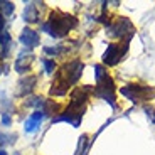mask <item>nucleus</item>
Here are the masks:
<instances>
[{
  "label": "nucleus",
  "mask_w": 155,
  "mask_h": 155,
  "mask_svg": "<svg viewBox=\"0 0 155 155\" xmlns=\"http://www.w3.org/2000/svg\"><path fill=\"white\" fill-rule=\"evenodd\" d=\"M83 71V62L81 61H71L66 62L64 66L61 68L58 74H56V79L52 83V88H51V94H56V96H62V94L68 91L69 84L78 81V78L81 76Z\"/></svg>",
  "instance_id": "nucleus-1"
},
{
  "label": "nucleus",
  "mask_w": 155,
  "mask_h": 155,
  "mask_svg": "<svg viewBox=\"0 0 155 155\" xmlns=\"http://www.w3.org/2000/svg\"><path fill=\"white\" fill-rule=\"evenodd\" d=\"M78 20L73 15H66V14H61V12H52L47 22L42 24V31L47 32L52 37H62L66 35L68 32L73 27H76Z\"/></svg>",
  "instance_id": "nucleus-2"
},
{
  "label": "nucleus",
  "mask_w": 155,
  "mask_h": 155,
  "mask_svg": "<svg viewBox=\"0 0 155 155\" xmlns=\"http://www.w3.org/2000/svg\"><path fill=\"white\" fill-rule=\"evenodd\" d=\"M125 51H127V47L121 49L118 44H111V46H108V51L103 56V61L108 62V64H115V62H118L121 59V56L125 54Z\"/></svg>",
  "instance_id": "nucleus-3"
},
{
  "label": "nucleus",
  "mask_w": 155,
  "mask_h": 155,
  "mask_svg": "<svg viewBox=\"0 0 155 155\" xmlns=\"http://www.w3.org/2000/svg\"><path fill=\"white\" fill-rule=\"evenodd\" d=\"M32 59H34V56H32V52H22V54H19V58L15 59V64H14V68H15L17 73L24 74V73H27V69L31 68L32 64Z\"/></svg>",
  "instance_id": "nucleus-4"
},
{
  "label": "nucleus",
  "mask_w": 155,
  "mask_h": 155,
  "mask_svg": "<svg viewBox=\"0 0 155 155\" xmlns=\"http://www.w3.org/2000/svg\"><path fill=\"white\" fill-rule=\"evenodd\" d=\"M39 34L35 31H32V29L25 27L22 31V34H20V42L24 44V46H27V47H35L39 46Z\"/></svg>",
  "instance_id": "nucleus-5"
},
{
  "label": "nucleus",
  "mask_w": 155,
  "mask_h": 155,
  "mask_svg": "<svg viewBox=\"0 0 155 155\" xmlns=\"http://www.w3.org/2000/svg\"><path fill=\"white\" fill-rule=\"evenodd\" d=\"M35 83H37V78L35 76H27V78H24V79H20L19 89H17L15 96H25V94H29L32 89H34Z\"/></svg>",
  "instance_id": "nucleus-6"
},
{
  "label": "nucleus",
  "mask_w": 155,
  "mask_h": 155,
  "mask_svg": "<svg viewBox=\"0 0 155 155\" xmlns=\"http://www.w3.org/2000/svg\"><path fill=\"white\" fill-rule=\"evenodd\" d=\"M42 120H44V111H35V113H32L27 120H25V123H24V130H25L27 133L35 132Z\"/></svg>",
  "instance_id": "nucleus-7"
},
{
  "label": "nucleus",
  "mask_w": 155,
  "mask_h": 155,
  "mask_svg": "<svg viewBox=\"0 0 155 155\" xmlns=\"http://www.w3.org/2000/svg\"><path fill=\"white\" fill-rule=\"evenodd\" d=\"M24 19H25V22H37L39 20V14H37V4H29L27 7H25V10H24Z\"/></svg>",
  "instance_id": "nucleus-8"
},
{
  "label": "nucleus",
  "mask_w": 155,
  "mask_h": 155,
  "mask_svg": "<svg viewBox=\"0 0 155 155\" xmlns=\"http://www.w3.org/2000/svg\"><path fill=\"white\" fill-rule=\"evenodd\" d=\"M14 8H15V5L12 2H0V14H4V15H12Z\"/></svg>",
  "instance_id": "nucleus-9"
},
{
  "label": "nucleus",
  "mask_w": 155,
  "mask_h": 155,
  "mask_svg": "<svg viewBox=\"0 0 155 155\" xmlns=\"http://www.w3.org/2000/svg\"><path fill=\"white\" fill-rule=\"evenodd\" d=\"M17 138V135H5V133H0V145L5 143H14Z\"/></svg>",
  "instance_id": "nucleus-10"
},
{
  "label": "nucleus",
  "mask_w": 155,
  "mask_h": 155,
  "mask_svg": "<svg viewBox=\"0 0 155 155\" xmlns=\"http://www.w3.org/2000/svg\"><path fill=\"white\" fill-rule=\"evenodd\" d=\"M41 62L44 64V68H46V73H47V74H51L52 71H54V68H56L54 61H51V59H41Z\"/></svg>",
  "instance_id": "nucleus-11"
},
{
  "label": "nucleus",
  "mask_w": 155,
  "mask_h": 155,
  "mask_svg": "<svg viewBox=\"0 0 155 155\" xmlns=\"http://www.w3.org/2000/svg\"><path fill=\"white\" fill-rule=\"evenodd\" d=\"M10 116H8V113H2V123L5 125V127H8L10 125Z\"/></svg>",
  "instance_id": "nucleus-12"
},
{
  "label": "nucleus",
  "mask_w": 155,
  "mask_h": 155,
  "mask_svg": "<svg viewBox=\"0 0 155 155\" xmlns=\"http://www.w3.org/2000/svg\"><path fill=\"white\" fill-rule=\"evenodd\" d=\"M4 25H5V19L2 15H0V32L4 31Z\"/></svg>",
  "instance_id": "nucleus-13"
},
{
  "label": "nucleus",
  "mask_w": 155,
  "mask_h": 155,
  "mask_svg": "<svg viewBox=\"0 0 155 155\" xmlns=\"http://www.w3.org/2000/svg\"><path fill=\"white\" fill-rule=\"evenodd\" d=\"M0 155H7V152H5L4 148H0Z\"/></svg>",
  "instance_id": "nucleus-14"
},
{
  "label": "nucleus",
  "mask_w": 155,
  "mask_h": 155,
  "mask_svg": "<svg viewBox=\"0 0 155 155\" xmlns=\"http://www.w3.org/2000/svg\"><path fill=\"white\" fill-rule=\"evenodd\" d=\"M14 155H20V153H19V152H15V153H14Z\"/></svg>",
  "instance_id": "nucleus-15"
}]
</instances>
